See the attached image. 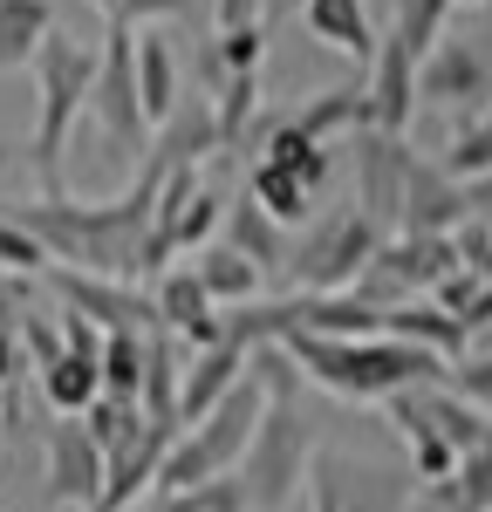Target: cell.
<instances>
[{
	"label": "cell",
	"mask_w": 492,
	"mask_h": 512,
	"mask_svg": "<svg viewBox=\"0 0 492 512\" xmlns=\"http://www.w3.org/2000/svg\"><path fill=\"white\" fill-rule=\"evenodd\" d=\"M151 151L164 164H178V171H199L205 151H219V123H212V96H178V110L151 130Z\"/></svg>",
	"instance_id": "cell-20"
},
{
	"label": "cell",
	"mask_w": 492,
	"mask_h": 512,
	"mask_svg": "<svg viewBox=\"0 0 492 512\" xmlns=\"http://www.w3.org/2000/svg\"><path fill=\"white\" fill-rule=\"evenodd\" d=\"M369 130H383V137H404L410 117L424 110L417 103V55H410L397 35L376 41V62H369Z\"/></svg>",
	"instance_id": "cell-14"
},
{
	"label": "cell",
	"mask_w": 492,
	"mask_h": 512,
	"mask_svg": "<svg viewBox=\"0 0 492 512\" xmlns=\"http://www.w3.org/2000/svg\"><path fill=\"white\" fill-rule=\"evenodd\" d=\"M103 396H117V403H137L144 396V335L137 328H117V335H103Z\"/></svg>",
	"instance_id": "cell-31"
},
{
	"label": "cell",
	"mask_w": 492,
	"mask_h": 512,
	"mask_svg": "<svg viewBox=\"0 0 492 512\" xmlns=\"http://www.w3.org/2000/svg\"><path fill=\"white\" fill-rule=\"evenodd\" d=\"M212 48H219L226 76H260V62H267V21L233 28V35H212Z\"/></svg>",
	"instance_id": "cell-38"
},
{
	"label": "cell",
	"mask_w": 492,
	"mask_h": 512,
	"mask_svg": "<svg viewBox=\"0 0 492 512\" xmlns=\"http://www.w3.org/2000/svg\"><path fill=\"white\" fill-rule=\"evenodd\" d=\"M246 198H253L274 226H308L315 205H322V198H308V185H301L294 171H281V164H267V158H253V171H246Z\"/></svg>",
	"instance_id": "cell-28"
},
{
	"label": "cell",
	"mask_w": 492,
	"mask_h": 512,
	"mask_svg": "<svg viewBox=\"0 0 492 512\" xmlns=\"http://www.w3.org/2000/svg\"><path fill=\"white\" fill-rule=\"evenodd\" d=\"M89 130L117 151V164H144L151 151V117H144V96H137V35L110 28L96 41V89H89Z\"/></svg>",
	"instance_id": "cell-7"
},
{
	"label": "cell",
	"mask_w": 492,
	"mask_h": 512,
	"mask_svg": "<svg viewBox=\"0 0 492 512\" xmlns=\"http://www.w3.org/2000/svg\"><path fill=\"white\" fill-rule=\"evenodd\" d=\"M246 376H253V383H260L267 396H301V383H308V376L294 369V355H287L281 342H260V349L246 355Z\"/></svg>",
	"instance_id": "cell-37"
},
{
	"label": "cell",
	"mask_w": 492,
	"mask_h": 512,
	"mask_svg": "<svg viewBox=\"0 0 492 512\" xmlns=\"http://www.w3.org/2000/svg\"><path fill=\"white\" fill-rule=\"evenodd\" d=\"M219 226H226V198L199 178V192L185 198V205H178V219H171V246H178V253H199V246H212Z\"/></svg>",
	"instance_id": "cell-34"
},
{
	"label": "cell",
	"mask_w": 492,
	"mask_h": 512,
	"mask_svg": "<svg viewBox=\"0 0 492 512\" xmlns=\"http://www.w3.org/2000/svg\"><path fill=\"white\" fill-rule=\"evenodd\" d=\"M185 342L178 335H164V328H151L144 335V417L151 424H164V431H178V390H185Z\"/></svg>",
	"instance_id": "cell-22"
},
{
	"label": "cell",
	"mask_w": 492,
	"mask_h": 512,
	"mask_svg": "<svg viewBox=\"0 0 492 512\" xmlns=\"http://www.w3.org/2000/svg\"><path fill=\"white\" fill-rule=\"evenodd\" d=\"M301 7H308V0H260V14H267V21H287V14H301Z\"/></svg>",
	"instance_id": "cell-50"
},
{
	"label": "cell",
	"mask_w": 492,
	"mask_h": 512,
	"mask_svg": "<svg viewBox=\"0 0 492 512\" xmlns=\"http://www.w3.org/2000/svg\"><path fill=\"white\" fill-rule=\"evenodd\" d=\"M171 444H178V431L144 424L123 451H110L103 458V499H96V512H137L144 506L158 492V472H164V458H171Z\"/></svg>",
	"instance_id": "cell-13"
},
{
	"label": "cell",
	"mask_w": 492,
	"mask_h": 512,
	"mask_svg": "<svg viewBox=\"0 0 492 512\" xmlns=\"http://www.w3.org/2000/svg\"><path fill=\"white\" fill-rule=\"evenodd\" d=\"M349 144H356V212H363L383 239H397L410 158H417V151H410L404 137H383V130H363V137H349Z\"/></svg>",
	"instance_id": "cell-10"
},
{
	"label": "cell",
	"mask_w": 492,
	"mask_h": 512,
	"mask_svg": "<svg viewBox=\"0 0 492 512\" xmlns=\"http://www.w3.org/2000/svg\"><path fill=\"white\" fill-rule=\"evenodd\" d=\"M35 396H41V410H48V417H82V410L103 396V369L62 349L48 369H35Z\"/></svg>",
	"instance_id": "cell-26"
},
{
	"label": "cell",
	"mask_w": 492,
	"mask_h": 512,
	"mask_svg": "<svg viewBox=\"0 0 492 512\" xmlns=\"http://www.w3.org/2000/svg\"><path fill=\"white\" fill-rule=\"evenodd\" d=\"M253 21H267V14H260V0H212V28H219V35L253 28Z\"/></svg>",
	"instance_id": "cell-45"
},
{
	"label": "cell",
	"mask_w": 492,
	"mask_h": 512,
	"mask_svg": "<svg viewBox=\"0 0 492 512\" xmlns=\"http://www.w3.org/2000/svg\"><path fill=\"white\" fill-rule=\"evenodd\" d=\"M151 301H158V328L178 335L185 349H212V342H219V308H212V294L199 287L192 267H164L158 287H151Z\"/></svg>",
	"instance_id": "cell-16"
},
{
	"label": "cell",
	"mask_w": 492,
	"mask_h": 512,
	"mask_svg": "<svg viewBox=\"0 0 492 512\" xmlns=\"http://www.w3.org/2000/svg\"><path fill=\"white\" fill-rule=\"evenodd\" d=\"M301 28L322 41V48H335V55H349V62H376V21H369L363 0H308L301 7Z\"/></svg>",
	"instance_id": "cell-19"
},
{
	"label": "cell",
	"mask_w": 492,
	"mask_h": 512,
	"mask_svg": "<svg viewBox=\"0 0 492 512\" xmlns=\"http://www.w3.org/2000/svg\"><path fill=\"white\" fill-rule=\"evenodd\" d=\"M479 287H486V280L472 274V267H451V274L438 280V287H431V301H438V308H445V315L458 321V328H465V308L479 301Z\"/></svg>",
	"instance_id": "cell-41"
},
{
	"label": "cell",
	"mask_w": 492,
	"mask_h": 512,
	"mask_svg": "<svg viewBox=\"0 0 492 512\" xmlns=\"http://www.w3.org/2000/svg\"><path fill=\"white\" fill-rule=\"evenodd\" d=\"M417 103H438L458 117L492 110V35H445L417 62Z\"/></svg>",
	"instance_id": "cell-9"
},
{
	"label": "cell",
	"mask_w": 492,
	"mask_h": 512,
	"mask_svg": "<svg viewBox=\"0 0 492 512\" xmlns=\"http://www.w3.org/2000/svg\"><path fill=\"white\" fill-rule=\"evenodd\" d=\"M383 335H397V342H417V349H431V355H445V362H458V355L472 349V335L458 328V321L424 294V301H404V308H390L383 315Z\"/></svg>",
	"instance_id": "cell-25"
},
{
	"label": "cell",
	"mask_w": 492,
	"mask_h": 512,
	"mask_svg": "<svg viewBox=\"0 0 492 512\" xmlns=\"http://www.w3.org/2000/svg\"><path fill=\"white\" fill-rule=\"evenodd\" d=\"M28 369H21V328L14 321H0V390H14Z\"/></svg>",
	"instance_id": "cell-46"
},
{
	"label": "cell",
	"mask_w": 492,
	"mask_h": 512,
	"mask_svg": "<svg viewBox=\"0 0 492 512\" xmlns=\"http://www.w3.org/2000/svg\"><path fill=\"white\" fill-rule=\"evenodd\" d=\"M465 226V185L445 178L438 158H410V185H404V239H451Z\"/></svg>",
	"instance_id": "cell-15"
},
{
	"label": "cell",
	"mask_w": 492,
	"mask_h": 512,
	"mask_svg": "<svg viewBox=\"0 0 492 512\" xmlns=\"http://www.w3.org/2000/svg\"><path fill=\"white\" fill-rule=\"evenodd\" d=\"M226 246H233V253H246L260 274H287V253H294L287 226H274L253 198H233V205H226Z\"/></svg>",
	"instance_id": "cell-24"
},
{
	"label": "cell",
	"mask_w": 492,
	"mask_h": 512,
	"mask_svg": "<svg viewBox=\"0 0 492 512\" xmlns=\"http://www.w3.org/2000/svg\"><path fill=\"white\" fill-rule=\"evenodd\" d=\"M328 335V342H369L383 335V308L363 294H287V335Z\"/></svg>",
	"instance_id": "cell-17"
},
{
	"label": "cell",
	"mask_w": 492,
	"mask_h": 512,
	"mask_svg": "<svg viewBox=\"0 0 492 512\" xmlns=\"http://www.w3.org/2000/svg\"><path fill=\"white\" fill-rule=\"evenodd\" d=\"M41 458H48V499L55 506L96 512V499H103V451H96V437L82 431V417L41 424Z\"/></svg>",
	"instance_id": "cell-12"
},
{
	"label": "cell",
	"mask_w": 492,
	"mask_h": 512,
	"mask_svg": "<svg viewBox=\"0 0 492 512\" xmlns=\"http://www.w3.org/2000/svg\"><path fill=\"white\" fill-rule=\"evenodd\" d=\"M185 14H192V0H117L110 28H130V35H144V28H171V21H185Z\"/></svg>",
	"instance_id": "cell-40"
},
{
	"label": "cell",
	"mask_w": 492,
	"mask_h": 512,
	"mask_svg": "<svg viewBox=\"0 0 492 512\" xmlns=\"http://www.w3.org/2000/svg\"><path fill=\"white\" fill-rule=\"evenodd\" d=\"M315 451H322V437H315V424H308L301 396H267L260 431H253V444H246L240 472H233L246 485V506L253 512H281L287 499L308 485Z\"/></svg>",
	"instance_id": "cell-5"
},
{
	"label": "cell",
	"mask_w": 492,
	"mask_h": 512,
	"mask_svg": "<svg viewBox=\"0 0 492 512\" xmlns=\"http://www.w3.org/2000/svg\"><path fill=\"white\" fill-rule=\"evenodd\" d=\"M55 328H62V349H69V355L103 362V328H96L89 315H69V308H62V315H55Z\"/></svg>",
	"instance_id": "cell-43"
},
{
	"label": "cell",
	"mask_w": 492,
	"mask_h": 512,
	"mask_svg": "<svg viewBox=\"0 0 492 512\" xmlns=\"http://www.w3.org/2000/svg\"><path fill=\"white\" fill-rule=\"evenodd\" d=\"M451 246H458V267H472L479 280H492V226L486 219H465V226L451 233Z\"/></svg>",
	"instance_id": "cell-42"
},
{
	"label": "cell",
	"mask_w": 492,
	"mask_h": 512,
	"mask_svg": "<svg viewBox=\"0 0 492 512\" xmlns=\"http://www.w3.org/2000/svg\"><path fill=\"white\" fill-rule=\"evenodd\" d=\"M144 424H151V417H144V403H117V396H96V403L82 410V431L96 437V451H103V458H110V451H123V444L144 431Z\"/></svg>",
	"instance_id": "cell-35"
},
{
	"label": "cell",
	"mask_w": 492,
	"mask_h": 512,
	"mask_svg": "<svg viewBox=\"0 0 492 512\" xmlns=\"http://www.w3.org/2000/svg\"><path fill=\"white\" fill-rule=\"evenodd\" d=\"M137 512H185V499H178V492H151Z\"/></svg>",
	"instance_id": "cell-49"
},
{
	"label": "cell",
	"mask_w": 492,
	"mask_h": 512,
	"mask_svg": "<svg viewBox=\"0 0 492 512\" xmlns=\"http://www.w3.org/2000/svg\"><path fill=\"white\" fill-rule=\"evenodd\" d=\"M137 96H144V117H151V130H158L171 110H178V55H171V35L164 28H144L137 35Z\"/></svg>",
	"instance_id": "cell-27"
},
{
	"label": "cell",
	"mask_w": 492,
	"mask_h": 512,
	"mask_svg": "<svg viewBox=\"0 0 492 512\" xmlns=\"http://www.w3.org/2000/svg\"><path fill=\"white\" fill-rule=\"evenodd\" d=\"M438 164H445V178H458V185L492 178V110H486V117H465V123H458Z\"/></svg>",
	"instance_id": "cell-33"
},
{
	"label": "cell",
	"mask_w": 492,
	"mask_h": 512,
	"mask_svg": "<svg viewBox=\"0 0 492 512\" xmlns=\"http://www.w3.org/2000/svg\"><path fill=\"white\" fill-rule=\"evenodd\" d=\"M48 267H55L48 246H41V239L0 205V274H7V280H48Z\"/></svg>",
	"instance_id": "cell-36"
},
{
	"label": "cell",
	"mask_w": 492,
	"mask_h": 512,
	"mask_svg": "<svg viewBox=\"0 0 492 512\" xmlns=\"http://www.w3.org/2000/svg\"><path fill=\"white\" fill-rule=\"evenodd\" d=\"M410 512H465V506H458L451 485H417V506H410Z\"/></svg>",
	"instance_id": "cell-47"
},
{
	"label": "cell",
	"mask_w": 492,
	"mask_h": 512,
	"mask_svg": "<svg viewBox=\"0 0 492 512\" xmlns=\"http://www.w3.org/2000/svg\"><path fill=\"white\" fill-rule=\"evenodd\" d=\"M260 96H267V89H260V76H233L219 96H212L219 151H246V144H253V123L267 117V110H260Z\"/></svg>",
	"instance_id": "cell-30"
},
{
	"label": "cell",
	"mask_w": 492,
	"mask_h": 512,
	"mask_svg": "<svg viewBox=\"0 0 492 512\" xmlns=\"http://www.w3.org/2000/svg\"><path fill=\"white\" fill-rule=\"evenodd\" d=\"M445 390H458L472 410H486V417H492V355H472V349H465L445 369Z\"/></svg>",
	"instance_id": "cell-39"
},
{
	"label": "cell",
	"mask_w": 492,
	"mask_h": 512,
	"mask_svg": "<svg viewBox=\"0 0 492 512\" xmlns=\"http://www.w3.org/2000/svg\"><path fill=\"white\" fill-rule=\"evenodd\" d=\"M451 14H458L451 0H397V21H390V35H397L410 55L424 62V55H431V48L451 35Z\"/></svg>",
	"instance_id": "cell-32"
},
{
	"label": "cell",
	"mask_w": 492,
	"mask_h": 512,
	"mask_svg": "<svg viewBox=\"0 0 492 512\" xmlns=\"http://www.w3.org/2000/svg\"><path fill=\"white\" fill-rule=\"evenodd\" d=\"M28 69H35V130H28L21 158H28V171H41V185H55V178H62V151H69L76 123L89 117V89H96V41L55 28V35L41 41V55L28 62Z\"/></svg>",
	"instance_id": "cell-3"
},
{
	"label": "cell",
	"mask_w": 492,
	"mask_h": 512,
	"mask_svg": "<svg viewBox=\"0 0 492 512\" xmlns=\"http://www.w3.org/2000/svg\"><path fill=\"white\" fill-rule=\"evenodd\" d=\"M417 506V478L390 472L363 451L322 444L308 465V512H410Z\"/></svg>",
	"instance_id": "cell-8"
},
{
	"label": "cell",
	"mask_w": 492,
	"mask_h": 512,
	"mask_svg": "<svg viewBox=\"0 0 492 512\" xmlns=\"http://www.w3.org/2000/svg\"><path fill=\"white\" fill-rule=\"evenodd\" d=\"M14 328H21V342L35 349V369H48V362L62 355V328H55V315H35V308H28Z\"/></svg>",
	"instance_id": "cell-44"
},
{
	"label": "cell",
	"mask_w": 492,
	"mask_h": 512,
	"mask_svg": "<svg viewBox=\"0 0 492 512\" xmlns=\"http://www.w3.org/2000/svg\"><path fill=\"white\" fill-rule=\"evenodd\" d=\"M315 144H335V137H363L369 130V89L363 82H342V89H315L301 110H287Z\"/></svg>",
	"instance_id": "cell-23"
},
{
	"label": "cell",
	"mask_w": 492,
	"mask_h": 512,
	"mask_svg": "<svg viewBox=\"0 0 492 512\" xmlns=\"http://www.w3.org/2000/svg\"><path fill=\"white\" fill-rule=\"evenodd\" d=\"M486 328H492V280H486V287H479V301L465 308V335H472V342H479Z\"/></svg>",
	"instance_id": "cell-48"
},
{
	"label": "cell",
	"mask_w": 492,
	"mask_h": 512,
	"mask_svg": "<svg viewBox=\"0 0 492 512\" xmlns=\"http://www.w3.org/2000/svg\"><path fill=\"white\" fill-rule=\"evenodd\" d=\"M48 287H55V301L69 315H89L103 335H117V328L151 335L158 328V301L144 287H130V280H103V274H82V267H48Z\"/></svg>",
	"instance_id": "cell-11"
},
{
	"label": "cell",
	"mask_w": 492,
	"mask_h": 512,
	"mask_svg": "<svg viewBox=\"0 0 492 512\" xmlns=\"http://www.w3.org/2000/svg\"><path fill=\"white\" fill-rule=\"evenodd\" d=\"M178 164H164L158 151H144V164L130 171V185L117 198H69L48 192L28 205H7L28 233L48 246L55 267H82L103 280H144V246H151V219H158V192Z\"/></svg>",
	"instance_id": "cell-1"
},
{
	"label": "cell",
	"mask_w": 492,
	"mask_h": 512,
	"mask_svg": "<svg viewBox=\"0 0 492 512\" xmlns=\"http://www.w3.org/2000/svg\"><path fill=\"white\" fill-rule=\"evenodd\" d=\"M260 410H267V390L253 376H240L219 410H205L199 424L178 431V444H171V458L158 472V492H192V485H212V478H233L253 431H260Z\"/></svg>",
	"instance_id": "cell-4"
},
{
	"label": "cell",
	"mask_w": 492,
	"mask_h": 512,
	"mask_svg": "<svg viewBox=\"0 0 492 512\" xmlns=\"http://www.w3.org/2000/svg\"><path fill=\"white\" fill-rule=\"evenodd\" d=\"M281 349L294 355V369L315 383V390L342 396V403H390L404 390L424 383H445V355L397 342V335H369V342H328V335H281Z\"/></svg>",
	"instance_id": "cell-2"
},
{
	"label": "cell",
	"mask_w": 492,
	"mask_h": 512,
	"mask_svg": "<svg viewBox=\"0 0 492 512\" xmlns=\"http://www.w3.org/2000/svg\"><path fill=\"white\" fill-rule=\"evenodd\" d=\"M486 226H492V219H486Z\"/></svg>",
	"instance_id": "cell-53"
},
{
	"label": "cell",
	"mask_w": 492,
	"mask_h": 512,
	"mask_svg": "<svg viewBox=\"0 0 492 512\" xmlns=\"http://www.w3.org/2000/svg\"><path fill=\"white\" fill-rule=\"evenodd\" d=\"M451 7H492V0H451Z\"/></svg>",
	"instance_id": "cell-52"
},
{
	"label": "cell",
	"mask_w": 492,
	"mask_h": 512,
	"mask_svg": "<svg viewBox=\"0 0 492 512\" xmlns=\"http://www.w3.org/2000/svg\"><path fill=\"white\" fill-rule=\"evenodd\" d=\"M55 35V0H0V69H28Z\"/></svg>",
	"instance_id": "cell-29"
},
{
	"label": "cell",
	"mask_w": 492,
	"mask_h": 512,
	"mask_svg": "<svg viewBox=\"0 0 492 512\" xmlns=\"http://www.w3.org/2000/svg\"><path fill=\"white\" fill-rule=\"evenodd\" d=\"M89 7H96V14H103V21H110V14H117V0H89Z\"/></svg>",
	"instance_id": "cell-51"
},
{
	"label": "cell",
	"mask_w": 492,
	"mask_h": 512,
	"mask_svg": "<svg viewBox=\"0 0 492 512\" xmlns=\"http://www.w3.org/2000/svg\"><path fill=\"white\" fill-rule=\"evenodd\" d=\"M376 253H383V233L356 205H342V212H322L308 226V239H294L281 280H287V294H349Z\"/></svg>",
	"instance_id": "cell-6"
},
{
	"label": "cell",
	"mask_w": 492,
	"mask_h": 512,
	"mask_svg": "<svg viewBox=\"0 0 492 512\" xmlns=\"http://www.w3.org/2000/svg\"><path fill=\"white\" fill-rule=\"evenodd\" d=\"M192 274H199V287L212 294V308H246V301L267 294V274H260L246 253H233L226 239H212V246L192 253Z\"/></svg>",
	"instance_id": "cell-21"
},
{
	"label": "cell",
	"mask_w": 492,
	"mask_h": 512,
	"mask_svg": "<svg viewBox=\"0 0 492 512\" xmlns=\"http://www.w3.org/2000/svg\"><path fill=\"white\" fill-rule=\"evenodd\" d=\"M240 376H246V349H233V342L192 349V362H185V390H178V431L199 424L205 410H219V403L233 396Z\"/></svg>",
	"instance_id": "cell-18"
}]
</instances>
